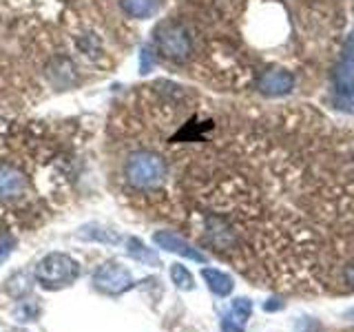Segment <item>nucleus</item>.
Here are the masks:
<instances>
[{"label":"nucleus","instance_id":"1","mask_svg":"<svg viewBox=\"0 0 354 332\" xmlns=\"http://www.w3.org/2000/svg\"><path fill=\"white\" fill-rule=\"evenodd\" d=\"M127 182L140 191H153L166 182L169 166L160 153L155 151H136L129 155L124 166Z\"/></svg>","mask_w":354,"mask_h":332},{"label":"nucleus","instance_id":"2","mask_svg":"<svg viewBox=\"0 0 354 332\" xmlns=\"http://www.w3.org/2000/svg\"><path fill=\"white\" fill-rule=\"evenodd\" d=\"M155 47L173 62H186L193 55V36L186 25L177 20L162 22L155 31Z\"/></svg>","mask_w":354,"mask_h":332},{"label":"nucleus","instance_id":"3","mask_svg":"<svg viewBox=\"0 0 354 332\" xmlns=\"http://www.w3.org/2000/svg\"><path fill=\"white\" fill-rule=\"evenodd\" d=\"M77 275H80V266L64 252H49L36 268V279L47 290L71 286L77 279Z\"/></svg>","mask_w":354,"mask_h":332},{"label":"nucleus","instance_id":"4","mask_svg":"<svg viewBox=\"0 0 354 332\" xmlns=\"http://www.w3.org/2000/svg\"><path fill=\"white\" fill-rule=\"evenodd\" d=\"M332 86L335 100L341 109L354 111V33L348 40L346 51L341 53L335 69H332Z\"/></svg>","mask_w":354,"mask_h":332},{"label":"nucleus","instance_id":"5","mask_svg":"<svg viewBox=\"0 0 354 332\" xmlns=\"http://www.w3.org/2000/svg\"><path fill=\"white\" fill-rule=\"evenodd\" d=\"M93 286L97 288V290L106 293V295H122L133 286V277L122 264L109 261V264L100 266V268L95 270Z\"/></svg>","mask_w":354,"mask_h":332},{"label":"nucleus","instance_id":"6","mask_svg":"<svg viewBox=\"0 0 354 332\" xmlns=\"http://www.w3.org/2000/svg\"><path fill=\"white\" fill-rule=\"evenodd\" d=\"M257 91L268 95V98H281L288 95L295 89V73L281 69V66H270V69H263L257 80H254Z\"/></svg>","mask_w":354,"mask_h":332},{"label":"nucleus","instance_id":"7","mask_svg":"<svg viewBox=\"0 0 354 332\" xmlns=\"http://www.w3.org/2000/svg\"><path fill=\"white\" fill-rule=\"evenodd\" d=\"M153 241L158 243L160 248L180 255V257H184V259H191V261H197V264H206V255L202 250L195 248L193 243H188L184 237L175 235V232H171V230H158L153 235Z\"/></svg>","mask_w":354,"mask_h":332},{"label":"nucleus","instance_id":"8","mask_svg":"<svg viewBox=\"0 0 354 332\" xmlns=\"http://www.w3.org/2000/svg\"><path fill=\"white\" fill-rule=\"evenodd\" d=\"M27 177L11 164H0V199H16L25 193Z\"/></svg>","mask_w":354,"mask_h":332},{"label":"nucleus","instance_id":"9","mask_svg":"<svg viewBox=\"0 0 354 332\" xmlns=\"http://www.w3.org/2000/svg\"><path fill=\"white\" fill-rule=\"evenodd\" d=\"M120 9L129 18L147 20L153 18L162 9V0H120Z\"/></svg>","mask_w":354,"mask_h":332},{"label":"nucleus","instance_id":"10","mask_svg":"<svg viewBox=\"0 0 354 332\" xmlns=\"http://www.w3.org/2000/svg\"><path fill=\"white\" fill-rule=\"evenodd\" d=\"M202 277L206 286L210 288V293L217 295V297H228L235 288V282L232 277L224 270H217V268H202Z\"/></svg>","mask_w":354,"mask_h":332},{"label":"nucleus","instance_id":"11","mask_svg":"<svg viewBox=\"0 0 354 332\" xmlns=\"http://www.w3.org/2000/svg\"><path fill=\"white\" fill-rule=\"evenodd\" d=\"M127 255L136 259V261L147 264V266H160L158 255H155L151 248L144 246L142 239H138V237H129V241H127Z\"/></svg>","mask_w":354,"mask_h":332},{"label":"nucleus","instance_id":"12","mask_svg":"<svg viewBox=\"0 0 354 332\" xmlns=\"http://www.w3.org/2000/svg\"><path fill=\"white\" fill-rule=\"evenodd\" d=\"M171 279H173V284L177 288H180V290H193V288H195L193 275L188 273V268L182 264H173L171 266Z\"/></svg>","mask_w":354,"mask_h":332},{"label":"nucleus","instance_id":"13","mask_svg":"<svg viewBox=\"0 0 354 332\" xmlns=\"http://www.w3.org/2000/svg\"><path fill=\"white\" fill-rule=\"evenodd\" d=\"M250 315H252V302H250V299L239 297V299H235V302H232L230 315H228L232 321H237L239 326H243V321L250 319Z\"/></svg>","mask_w":354,"mask_h":332},{"label":"nucleus","instance_id":"14","mask_svg":"<svg viewBox=\"0 0 354 332\" xmlns=\"http://www.w3.org/2000/svg\"><path fill=\"white\" fill-rule=\"evenodd\" d=\"M11 250H14V241H11L9 237H3V239H0V264H3V261L9 257Z\"/></svg>","mask_w":354,"mask_h":332},{"label":"nucleus","instance_id":"15","mask_svg":"<svg viewBox=\"0 0 354 332\" xmlns=\"http://www.w3.org/2000/svg\"><path fill=\"white\" fill-rule=\"evenodd\" d=\"M221 332H243V326H239L237 321H232L230 317L221 319Z\"/></svg>","mask_w":354,"mask_h":332},{"label":"nucleus","instance_id":"16","mask_svg":"<svg viewBox=\"0 0 354 332\" xmlns=\"http://www.w3.org/2000/svg\"><path fill=\"white\" fill-rule=\"evenodd\" d=\"M343 277H346V282L354 288V259L346 266V273H343Z\"/></svg>","mask_w":354,"mask_h":332},{"label":"nucleus","instance_id":"17","mask_svg":"<svg viewBox=\"0 0 354 332\" xmlns=\"http://www.w3.org/2000/svg\"><path fill=\"white\" fill-rule=\"evenodd\" d=\"M352 317H354V313H352Z\"/></svg>","mask_w":354,"mask_h":332}]
</instances>
